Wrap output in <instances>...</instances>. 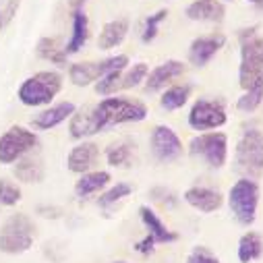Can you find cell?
Returning a JSON list of instances; mask_svg holds the SVG:
<instances>
[{
  "label": "cell",
  "mask_w": 263,
  "mask_h": 263,
  "mask_svg": "<svg viewBox=\"0 0 263 263\" xmlns=\"http://www.w3.org/2000/svg\"><path fill=\"white\" fill-rule=\"evenodd\" d=\"M93 114L100 130L124 124V122H141L147 118V106L137 100L126 98H104L98 106H93Z\"/></svg>",
  "instance_id": "cell-1"
},
{
  "label": "cell",
  "mask_w": 263,
  "mask_h": 263,
  "mask_svg": "<svg viewBox=\"0 0 263 263\" xmlns=\"http://www.w3.org/2000/svg\"><path fill=\"white\" fill-rule=\"evenodd\" d=\"M263 79V37L255 35V27L240 31V69L238 81L242 89Z\"/></svg>",
  "instance_id": "cell-2"
},
{
  "label": "cell",
  "mask_w": 263,
  "mask_h": 263,
  "mask_svg": "<svg viewBox=\"0 0 263 263\" xmlns=\"http://www.w3.org/2000/svg\"><path fill=\"white\" fill-rule=\"evenodd\" d=\"M62 89V77L54 71H40L33 77L25 79L17 91V98L23 106L40 108L48 106Z\"/></svg>",
  "instance_id": "cell-3"
},
{
  "label": "cell",
  "mask_w": 263,
  "mask_h": 263,
  "mask_svg": "<svg viewBox=\"0 0 263 263\" xmlns=\"http://www.w3.org/2000/svg\"><path fill=\"white\" fill-rule=\"evenodd\" d=\"M234 168L242 178L257 180L263 174V133L257 128H249L236 143Z\"/></svg>",
  "instance_id": "cell-4"
},
{
  "label": "cell",
  "mask_w": 263,
  "mask_h": 263,
  "mask_svg": "<svg viewBox=\"0 0 263 263\" xmlns=\"http://www.w3.org/2000/svg\"><path fill=\"white\" fill-rule=\"evenodd\" d=\"M35 226L29 216L13 214L0 226V251L7 255H21L33 247Z\"/></svg>",
  "instance_id": "cell-5"
},
{
  "label": "cell",
  "mask_w": 263,
  "mask_h": 263,
  "mask_svg": "<svg viewBox=\"0 0 263 263\" xmlns=\"http://www.w3.org/2000/svg\"><path fill=\"white\" fill-rule=\"evenodd\" d=\"M228 205L240 226H251L257 220V205H259L257 182L251 178L236 180L228 193Z\"/></svg>",
  "instance_id": "cell-6"
},
{
  "label": "cell",
  "mask_w": 263,
  "mask_h": 263,
  "mask_svg": "<svg viewBox=\"0 0 263 263\" xmlns=\"http://www.w3.org/2000/svg\"><path fill=\"white\" fill-rule=\"evenodd\" d=\"M126 67H128V56L126 54L110 56L102 62H75L69 67V79L77 87H87L93 81H100L104 75H108L112 71H122Z\"/></svg>",
  "instance_id": "cell-7"
},
{
  "label": "cell",
  "mask_w": 263,
  "mask_h": 263,
  "mask_svg": "<svg viewBox=\"0 0 263 263\" xmlns=\"http://www.w3.org/2000/svg\"><path fill=\"white\" fill-rule=\"evenodd\" d=\"M189 154L201 158L210 168H222L228 160V137L224 133H203L191 139Z\"/></svg>",
  "instance_id": "cell-8"
},
{
  "label": "cell",
  "mask_w": 263,
  "mask_h": 263,
  "mask_svg": "<svg viewBox=\"0 0 263 263\" xmlns=\"http://www.w3.org/2000/svg\"><path fill=\"white\" fill-rule=\"evenodd\" d=\"M37 145V135L33 130L15 124L0 137V164H13L29 154Z\"/></svg>",
  "instance_id": "cell-9"
},
{
  "label": "cell",
  "mask_w": 263,
  "mask_h": 263,
  "mask_svg": "<svg viewBox=\"0 0 263 263\" xmlns=\"http://www.w3.org/2000/svg\"><path fill=\"white\" fill-rule=\"evenodd\" d=\"M228 120L224 104L220 100H208V98H199L191 112H189V126L193 130H210V128H220L224 126Z\"/></svg>",
  "instance_id": "cell-10"
},
{
  "label": "cell",
  "mask_w": 263,
  "mask_h": 263,
  "mask_svg": "<svg viewBox=\"0 0 263 263\" xmlns=\"http://www.w3.org/2000/svg\"><path fill=\"white\" fill-rule=\"evenodd\" d=\"M152 154L160 162H174L182 156V141L170 126H156L152 130Z\"/></svg>",
  "instance_id": "cell-11"
},
{
  "label": "cell",
  "mask_w": 263,
  "mask_h": 263,
  "mask_svg": "<svg viewBox=\"0 0 263 263\" xmlns=\"http://www.w3.org/2000/svg\"><path fill=\"white\" fill-rule=\"evenodd\" d=\"M226 37L222 33H212V35H203L191 42L189 48V60L193 67H205V64L224 48Z\"/></svg>",
  "instance_id": "cell-12"
},
{
  "label": "cell",
  "mask_w": 263,
  "mask_h": 263,
  "mask_svg": "<svg viewBox=\"0 0 263 263\" xmlns=\"http://www.w3.org/2000/svg\"><path fill=\"white\" fill-rule=\"evenodd\" d=\"M184 201L197 210V212H203V214H212V212H218L224 203V197L220 191H214V189H208V186H191L184 191Z\"/></svg>",
  "instance_id": "cell-13"
},
{
  "label": "cell",
  "mask_w": 263,
  "mask_h": 263,
  "mask_svg": "<svg viewBox=\"0 0 263 263\" xmlns=\"http://www.w3.org/2000/svg\"><path fill=\"white\" fill-rule=\"evenodd\" d=\"M98 158H100V147L91 141H83L69 152L67 168L75 174H85V172H91L96 168Z\"/></svg>",
  "instance_id": "cell-14"
},
{
  "label": "cell",
  "mask_w": 263,
  "mask_h": 263,
  "mask_svg": "<svg viewBox=\"0 0 263 263\" xmlns=\"http://www.w3.org/2000/svg\"><path fill=\"white\" fill-rule=\"evenodd\" d=\"M184 73V64L180 60H166L162 64H158V67L154 71H149L147 79H145V89L147 91H160L164 89L170 81H174L176 77H180Z\"/></svg>",
  "instance_id": "cell-15"
},
{
  "label": "cell",
  "mask_w": 263,
  "mask_h": 263,
  "mask_svg": "<svg viewBox=\"0 0 263 263\" xmlns=\"http://www.w3.org/2000/svg\"><path fill=\"white\" fill-rule=\"evenodd\" d=\"M75 112H77V108H75L73 102H60V104H56V106H50V108L42 110V112L31 120V124H33L35 128H40V130H50V128L58 126L60 122H64L67 118H71Z\"/></svg>",
  "instance_id": "cell-16"
},
{
  "label": "cell",
  "mask_w": 263,
  "mask_h": 263,
  "mask_svg": "<svg viewBox=\"0 0 263 263\" xmlns=\"http://www.w3.org/2000/svg\"><path fill=\"white\" fill-rule=\"evenodd\" d=\"M226 15V9L220 0H195L186 7V17L191 21H208L220 23Z\"/></svg>",
  "instance_id": "cell-17"
},
{
  "label": "cell",
  "mask_w": 263,
  "mask_h": 263,
  "mask_svg": "<svg viewBox=\"0 0 263 263\" xmlns=\"http://www.w3.org/2000/svg\"><path fill=\"white\" fill-rule=\"evenodd\" d=\"M139 216H141V222H143L145 228H147V234H149L158 245H168V242L178 240V234L172 232V230L160 220V216H158L154 210H149L147 205L139 208Z\"/></svg>",
  "instance_id": "cell-18"
},
{
  "label": "cell",
  "mask_w": 263,
  "mask_h": 263,
  "mask_svg": "<svg viewBox=\"0 0 263 263\" xmlns=\"http://www.w3.org/2000/svg\"><path fill=\"white\" fill-rule=\"evenodd\" d=\"M69 130H71L73 139H85V137H91V135L100 133V126H98L93 108H81L79 112H75L71 116Z\"/></svg>",
  "instance_id": "cell-19"
},
{
  "label": "cell",
  "mask_w": 263,
  "mask_h": 263,
  "mask_svg": "<svg viewBox=\"0 0 263 263\" xmlns=\"http://www.w3.org/2000/svg\"><path fill=\"white\" fill-rule=\"evenodd\" d=\"M87 37H89V19L81 9H77L73 13V35H71L69 44L62 48L64 54L67 56L69 54H77L87 44Z\"/></svg>",
  "instance_id": "cell-20"
},
{
  "label": "cell",
  "mask_w": 263,
  "mask_h": 263,
  "mask_svg": "<svg viewBox=\"0 0 263 263\" xmlns=\"http://www.w3.org/2000/svg\"><path fill=\"white\" fill-rule=\"evenodd\" d=\"M128 33V21L126 19H114V21H108L102 31H100V40H98V46L100 50H112L116 46H120L124 42Z\"/></svg>",
  "instance_id": "cell-21"
},
{
  "label": "cell",
  "mask_w": 263,
  "mask_h": 263,
  "mask_svg": "<svg viewBox=\"0 0 263 263\" xmlns=\"http://www.w3.org/2000/svg\"><path fill=\"white\" fill-rule=\"evenodd\" d=\"M110 182V174L104 170H93V172H85L81 174V178L75 182V195L85 199V197L102 191L106 184Z\"/></svg>",
  "instance_id": "cell-22"
},
{
  "label": "cell",
  "mask_w": 263,
  "mask_h": 263,
  "mask_svg": "<svg viewBox=\"0 0 263 263\" xmlns=\"http://www.w3.org/2000/svg\"><path fill=\"white\" fill-rule=\"evenodd\" d=\"M15 176L21 182H42L44 180V164H42V160L33 158V156H23L21 160H17Z\"/></svg>",
  "instance_id": "cell-23"
},
{
  "label": "cell",
  "mask_w": 263,
  "mask_h": 263,
  "mask_svg": "<svg viewBox=\"0 0 263 263\" xmlns=\"http://www.w3.org/2000/svg\"><path fill=\"white\" fill-rule=\"evenodd\" d=\"M238 261L253 263L263 255V238L257 232H245L238 240Z\"/></svg>",
  "instance_id": "cell-24"
},
{
  "label": "cell",
  "mask_w": 263,
  "mask_h": 263,
  "mask_svg": "<svg viewBox=\"0 0 263 263\" xmlns=\"http://www.w3.org/2000/svg\"><path fill=\"white\" fill-rule=\"evenodd\" d=\"M37 56L44 58V60H50L52 64H56V67H67V54H64L62 48H58L56 40L52 37H42L37 42V48H35Z\"/></svg>",
  "instance_id": "cell-25"
},
{
  "label": "cell",
  "mask_w": 263,
  "mask_h": 263,
  "mask_svg": "<svg viewBox=\"0 0 263 263\" xmlns=\"http://www.w3.org/2000/svg\"><path fill=\"white\" fill-rule=\"evenodd\" d=\"M189 93H191V87H189V85H172V87H168V89L162 93L160 106H162L164 110H168V112L178 110V108H182V106L186 104Z\"/></svg>",
  "instance_id": "cell-26"
},
{
  "label": "cell",
  "mask_w": 263,
  "mask_h": 263,
  "mask_svg": "<svg viewBox=\"0 0 263 263\" xmlns=\"http://www.w3.org/2000/svg\"><path fill=\"white\" fill-rule=\"evenodd\" d=\"M261 102H263V79L257 81L253 87L245 89V93L236 102V108L240 112H255L261 106Z\"/></svg>",
  "instance_id": "cell-27"
},
{
  "label": "cell",
  "mask_w": 263,
  "mask_h": 263,
  "mask_svg": "<svg viewBox=\"0 0 263 263\" xmlns=\"http://www.w3.org/2000/svg\"><path fill=\"white\" fill-rule=\"evenodd\" d=\"M149 75V67L145 62H137L133 64L128 71L124 69L122 71V77H120V83H118V89H130V87H137L141 81H145Z\"/></svg>",
  "instance_id": "cell-28"
},
{
  "label": "cell",
  "mask_w": 263,
  "mask_h": 263,
  "mask_svg": "<svg viewBox=\"0 0 263 263\" xmlns=\"http://www.w3.org/2000/svg\"><path fill=\"white\" fill-rule=\"evenodd\" d=\"M130 193H133V186H130L128 182H116L112 189H108L100 197V208H110V205L118 203L120 199H124V197H128Z\"/></svg>",
  "instance_id": "cell-29"
},
{
  "label": "cell",
  "mask_w": 263,
  "mask_h": 263,
  "mask_svg": "<svg viewBox=\"0 0 263 263\" xmlns=\"http://www.w3.org/2000/svg\"><path fill=\"white\" fill-rule=\"evenodd\" d=\"M130 154H133V145L130 143H114V145H110L108 147V152H106V160H108V164L110 166H124L128 160H130Z\"/></svg>",
  "instance_id": "cell-30"
},
{
  "label": "cell",
  "mask_w": 263,
  "mask_h": 263,
  "mask_svg": "<svg viewBox=\"0 0 263 263\" xmlns=\"http://www.w3.org/2000/svg\"><path fill=\"white\" fill-rule=\"evenodd\" d=\"M19 201H21V189L7 178H0V205L13 208Z\"/></svg>",
  "instance_id": "cell-31"
},
{
  "label": "cell",
  "mask_w": 263,
  "mask_h": 263,
  "mask_svg": "<svg viewBox=\"0 0 263 263\" xmlns=\"http://www.w3.org/2000/svg\"><path fill=\"white\" fill-rule=\"evenodd\" d=\"M166 17H168V11L162 9V11L149 15V17L145 19V25H143V31H141V42H143V44H149V42L156 40V35H158V25H160Z\"/></svg>",
  "instance_id": "cell-32"
},
{
  "label": "cell",
  "mask_w": 263,
  "mask_h": 263,
  "mask_svg": "<svg viewBox=\"0 0 263 263\" xmlns=\"http://www.w3.org/2000/svg\"><path fill=\"white\" fill-rule=\"evenodd\" d=\"M186 263H220V259H218L208 247H195V249L189 253Z\"/></svg>",
  "instance_id": "cell-33"
},
{
  "label": "cell",
  "mask_w": 263,
  "mask_h": 263,
  "mask_svg": "<svg viewBox=\"0 0 263 263\" xmlns=\"http://www.w3.org/2000/svg\"><path fill=\"white\" fill-rule=\"evenodd\" d=\"M152 199L166 205V208H174L176 205V195L164 186H158V189H152Z\"/></svg>",
  "instance_id": "cell-34"
},
{
  "label": "cell",
  "mask_w": 263,
  "mask_h": 263,
  "mask_svg": "<svg viewBox=\"0 0 263 263\" xmlns=\"http://www.w3.org/2000/svg\"><path fill=\"white\" fill-rule=\"evenodd\" d=\"M37 214H40L42 218H50V220H56V218H60L64 212H62L60 208H56V205H40V208H37Z\"/></svg>",
  "instance_id": "cell-35"
},
{
  "label": "cell",
  "mask_w": 263,
  "mask_h": 263,
  "mask_svg": "<svg viewBox=\"0 0 263 263\" xmlns=\"http://www.w3.org/2000/svg\"><path fill=\"white\" fill-rule=\"evenodd\" d=\"M154 245H158V242L147 234L143 240H139V242L135 245V251L141 253V255H149V253H154Z\"/></svg>",
  "instance_id": "cell-36"
},
{
  "label": "cell",
  "mask_w": 263,
  "mask_h": 263,
  "mask_svg": "<svg viewBox=\"0 0 263 263\" xmlns=\"http://www.w3.org/2000/svg\"><path fill=\"white\" fill-rule=\"evenodd\" d=\"M19 5H21V0H9V5H7V9H5V23H9L13 17H15V13H17V9H19Z\"/></svg>",
  "instance_id": "cell-37"
},
{
  "label": "cell",
  "mask_w": 263,
  "mask_h": 263,
  "mask_svg": "<svg viewBox=\"0 0 263 263\" xmlns=\"http://www.w3.org/2000/svg\"><path fill=\"white\" fill-rule=\"evenodd\" d=\"M83 3H85V0H71V5L75 7V11H77V9H81V5H83Z\"/></svg>",
  "instance_id": "cell-38"
},
{
  "label": "cell",
  "mask_w": 263,
  "mask_h": 263,
  "mask_svg": "<svg viewBox=\"0 0 263 263\" xmlns=\"http://www.w3.org/2000/svg\"><path fill=\"white\" fill-rule=\"evenodd\" d=\"M249 3H253V5H257V7H263V0H249Z\"/></svg>",
  "instance_id": "cell-39"
},
{
  "label": "cell",
  "mask_w": 263,
  "mask_h": 263,
  "mask_svg": "<svg viewBox=\"0 0 263 263\" xmlns=\"http://www.w3.org/2000/svg\"><path fill=\"white\" fill-rule=\"evenodd\" d=\"M3 25H5V19H3V13H0V29H3Z\"/></svg>",
  "instance_id": "cell-40"
},
{
  "label": "cell",
  "mask_w": 263,
  "mask_h": 263,
  "mask_svg": "<svg viewBox=\"0 0 263 263\" xmlns=\"http://www.w3.org/2000/svg\"><path fill=\"white\" fill-rule=\"evenodd\" d=\"M112 263H128V261H120V259H118V261H112Z\"/></svg>",
  "instance_id": "cell-41"
}]
</instances>
